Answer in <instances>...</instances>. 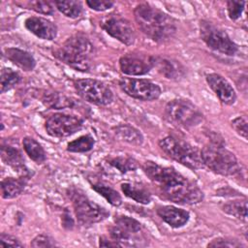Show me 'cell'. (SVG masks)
<instances>
[{"label": "cell", "instance_id": "obj_1", "mask_svg": "<svg viewBox=\"0 0 248 248\" xmlns=\"http://www.w3.org/2000/svg\"><path fill=\"white\" fill-rule=\"evenodd\" d=\"M142 170L158 195L167 201L178 204H195L203 199L200 187L172 167L146 161L142 164Z\"/></svg>", "mask_w": 248, "mask_h": 248}, {"label": "cell", "instance_id": "obj_2", "mask_svg": "<svg viewBox=\"0 0 248 248\" xmlns=\"http://www.w3.org/2000/svg\"><path fill=\"white\" fill-rule=\"evenodd\" d=\"M134 16L139 28L152 41L163 43L176 32V21L159 8L149 4L140 3L136 6Z\"/></svg>", "mask_w": 248, "mask_h": 248}, {"label": "cell", "instance_id": "obj_3", "mask_svg": "<svg viewBox=\"0 0 248 248\" xmlns=\"http://www.w3.org/2000/svg\"><path fill=\"white\" fill-rule=\"evenodd\" d=\"M93 54L94 46L81 33L69 37L53 52V55L61 62L80 72H87L91 68Z\"/></svg>", "mask_w": 248, "mask_h": 248}, {"label": "cell", "instance_id": "obj_4", "mask_svg": "<svg viewBox=\"0 0 248 248\" xmlns=\"http://www.w3.org/2000/svg\"><path fill=\"white\" fill-rule=\"evenodd\" d=\"M203 166L221 175H234L239 171V165L232 152L218 142L206 144L201 150Z\"/></svg>", "mask_w": 248, "mask_h": 248}, {"label": "cell", "instance_id": "obj_5", "mask_svg": "<svg viewBox=\"0 0 248 248\" xmlns=\"http://www.w3.org/2000/svg\"><path fill=\"white\" fill-rule=\"evenodd\" d=\"M158 144L170 158L191 170H199L203 167L201 151L179 138L167 136L160 140Z\"/></svg>", "mask_w": 248, "mask_h": 248}, {"label": "cell", "instance_id": "obj_6", "mask_svg": "<svg viewBox=\"0 0 248 248\" xmlns=\"http://www.w3.org/2000/svg\"><path fill=\"white\" fill-rule=\"evenodd\" d=\"M114 224L108 228L110 238L121 246H144L145 236L141 224L126 215H115Z\"/></svg>", "mask_w": 248, "mask_h": 248}, {"label": "cell", "instance_id": "obj_7", "mask_svg": "<svg viewBox=\"0 0 248 248\" xmlns=\"http://www.w3.org/2000/svg\"><path fill=\"white\" fill-rule=\"evenodd\" d=\"M68 195L72 201L77 220L81 226H91L109 216V212L105 207L91 201L81 190L72 188Z\"/></svg>", "mask_w": 248, "mask_h": 248}, {"label": "cell", "instance_id": "obj_8", "mask_svg": "<svg viewBox=\"0 0 248 248\" xmlns=\"http://www.w3.org/2000/svg\"><path fill=\"white\" fill-rule=\"evenodd\" d=\"M167 118L174 125L189 129L198 126L203 119L200 108L187 99H173L165 108Z\"/></svg>", "mask_w": 248, "mask_h": 248}, {"label": "cell", "instance_id": "obj_9", "mask_svg": "<svg viewBox=\"0 0 248 248\" xmlns=\"http://www.w3.org/2000/svg\"><path fill=\"white\" fill-rule=\"evenodd\" d=\"M200 35L209 48L222 54L233 56L239 50L238 46L230 38L228 33L209 20L202 19L200 21Z\"/></svg>", "mask_w": 248, "mask_h": 248}, {"label": "cell", "instance_id": "obj_10", "mask_svg": "<svg viewBox=\"0 0 248 248\" xmlns=\"http://www.w3.org/2000/svg\"><path fill=\"white\" fill-rule=\"evenodd\" d=\"M74 85L78 94L88 103L98 106H108L113 101L111 89L101 80L81 78L77 79Z\"/></svg>", "mask_w": 248, "mask_h": 248}, {"label": "cell", "instance_id": "obj_11", "mask_svg": "<svg viewBox=\"0 0 248 248\" xmlns=\"http://www.w3.org/2000/svg\"><path fill=\"white\" fill-rule=\"evenodd\" d=\"M83 119L76 114L55 112L47 117L45 123L46 133L53 138H67L81 130Z\"/></svg>", "mask_w": 248, "mask_h": 248}, {"label": "cell", "instance_id": "obj_12", "mask_svg": "<svg viewBox=\"0 0 248 248\" xmlns=\"http://www.w3.org/2000/svg\"><path fill=\"white\" fill-rule=\"evenodd\" d=\"M119 87L128 96L141 101L157 100L162 93L158 84L145 78H122L119 79Z\"/></svg>", "mask_w": 248, "mask_h": 248}, {"label": "cell", "instance_id": "obj_13", "mask_svg": "<svg viewBox=\"0 0 248 248\" xmlns=\"http://www.w3.org/2000/svg\"><path fill=\"white\" fill-rule=\"evenodd\" d=\"M155 57L146 53L130 52L119 59V67L123 74L128 76H143L154 68Z\"/></svg>", "mask_w": 248, "mask_h": 248}, {"label": "cell", "instance_id": "obj_14", "mask_svg": "<svg viewBox=\"0 0 248 248\" xmlns=\"http://www.w3.org/2000/svg\"><path fill=\"white\" fill-rule=\"evenodd\" d=\"M100 26L112 38L118 40L126 46L134 44L136 35L130 22L118 16H110L105 17Z\"/></svg>", "mask_w": 248, "mask_h": 248}, {"label": "cell", "instance_id": "obj_15", "mask_svg": "<svg viewBox=\"0 0 248 248\" xmlns=\"http://www.w3.org/2000/svg\"><path fill=\"white\" fill-rule=\"evenodd\" d=\"M206 82L219 100L225 105H232L236 100V93L232 84L221 75L211 73L206 75Z\"/></svg>", "mask_w": 248, "mask_h": 248}, {"label": "cell", "instance_id": "obj_16", "mask_svg": "<svg viewBox=\"0 0 248 248\" xmlns=\"http://www.w3.org/2000/svg\"><path fill=\"white\" fill-rule=\"evenodd\" d=\"M24 25L32 34L43 40L51 41L57 36L56 24L42 16L27 17Z\"/></svg>", "mask_w": 248, "mask_h": 248}, {"label": "cell", "instance_id": "obj_17", "mask_svg": "<svg viewBox=\"0 0 248 248\" xmlns=\"http://www.w3.org/2000/svg\"><path fill=\"white\" fill-rule=\"evenodd\" d=\"M156 211L165 223L174 229L185 226L190 219V213L187 210L173 205H162Z\"/></svg>", "mask_w": 248, "mask_h": 248}, {"label": "cell", "instance_id": "obj_18", "mask_svg": "<svg viewBox=\"0 0 248 248\" xmlns=\"http://www.w3.org/2000/svg\"><path fill=\"white\" fill-rule=\"evenodd\" d=\"M1 158L2 161L11 167L15 171L23 176H31L29 169L25 165V160L21 152L16 148L9 144H2L1 146Z\"/></svg>", "mask_w": 248, "mask_h": 248}, {"label": "cell", "instance_id": "obj_19", "mask_svg": "<svg viewBox=\"0 0 248 248\" xmlns=\"http://www.w3.org/2000/svg\"><path fill=\"white\" fill-rule=\"evenodd\" d=\"M154 67L157 68V71L162 76L169 79L178 80L185 76V68L183 65L171 58L155 57Z\"/></svg>", "mask_w": 248, "mask_h": 248}, {"label": "cell", "instance_id": "obj_20", "mask_svg": "<svg viewBox=\"0 0 248 248\" xmlns=\"http://www.w3.org/2000/svg\"><path fill=\"white\" fill-rule=\"evenodd\" d=\"M4 56L12 63L24 71H32L36 67V60L28 51L17 47H8L4 49Z\"/></svg>", "mask_w": 248, "mask_h": 248}, {"label": "cell", "instance_id": "obj_21", "mask_svg": "<svg viewBox=\"0 0 248 248\" xmlns=\"http://www.w3.org/2000/svg\"><path fill=\"white\" fill-rule=\"evenodd\" d=\"M29 177L21 175L18 178L6 177L1 181V194L3 199H14L25 189Z\"/></svg>", "mask_w": 248, "mask_h": 248}, {"label": "cell", "instance_id": "obj_22", "mask_svg": "<svg viewBox=\"0 0 248 248\" xmlns=\"http://www.w3.org/2000/svg\"><path fill=\"white\" fill-rule=\"evenodd\" d=\"M120 188L127 198L139 203L148 204L151 202V193L149 190L139 183L124 182L120 185Z\"/></svg>", "mask_w": 248, "mask_h": 248}, {"label": "cell", "instance_id": "obj_23", "mask_svg": "<svg viewBox=\"0 0 248 248\" xmlns=\"http://www.w3.org/2000/svg\"><path fill=\"white\" fill-rule=\"evenodd\" d=\"M113 130L115 135L123 141L135 145H140L143 142V137L140 130L131 125L121 124L114 127Z\"/></svg>", "mask_w": 248, "mask_h": 248}, {"label": "cell", "instance_id": "obj_24", "mask_svg": "<svg viewBox=\"0 0 248 248\" xmlns=\"http://www.w3.org/2000/svg\"><path fill=\"white\" fill-rule=\"evenodd\" d=\"M22 145L28 157L37 164H43L46 159V154L43 146L33 138L25 137L22 140Z\"/></svg>", "mask_w": 248, "mask_h": 248}, {"label": "cell", "instance_id": "obj_25", "mask_svg": "<svg viewBox=\"0 0 248 248\" xmlns=\"http://www.w3.org/2000/svg\"><path fill=\"white\" fill-rule=\"evenodd\" d=\"M222 210L231 215L235 217L238 220L243 222H247V202L246 199L244 200H234L230 201L222 205Z\"/></svg>", "mask_w": 248, "mask_h": 248}, {"label": "cell", "instance_id": "obj_26", "mask_svg": "<svg viewBox=\"0 0 248 248\" xmlns=\"http://www.w3.org/2000/svg\"><path fill=\"white\" fill-rule=\"evenodd\" d=\"M54 5L56 9L62 13L65 16L70 18H78L82 13V2L81 1H55Z\"/></svg>", "mask_w": 248, "mask_h": 248}, {"label": "cell", "instance_id": "obj_27", "mask_svg": "<svg viewBox=\"0 0 248 248\" xmlns=\"http://www.w3.org/2000/svg\"><path fill=\"white\" fill-rule=\"evenodd\" d=\"M95 140L91 135H83L67 144V151L74 153H85L93 149Z\"/></svg>", "mask_w": 248, "mask_h": 248}, {"label": "cell", "instance_id": "obj_28", "mask_svg": "<svg viewBox=\"0 0 248 248\" xmlns=\"http://www.w3.org/2000/svg\"><path fill=\"white\" fill-rule=\"evenodd\" d=\"M108 164L116 169L121 173H126L129 171H133L138 169V162L132 158L127 156H116L108 158Z\"/></svg>", "mask_w": 248, "mask_h": 248}, {"label": "cell", "instance_id": "obj_29", "mask_svg": "<svg viewBox=\"0 0 248 248\" xmlns=\"http://www.w3.org/2000/svg\"><path fill=\"white\" fill-rule=\"evenodd\" d=\"M91 187L98 194H100L102 197H104L111 205L119 206L122 203L121 196L118 194V192H116L111 187H109L104 183H101V182L92 183Z\"/></svg>", "mask_w": 248, "mask_h": 248}, {"label": "cell", "instance_id": "obj_30", "mask_svg": "<svg viewBox=\"0 0 248 248\" xmlns=\"http://www.w3.org/2000/svg\"><path fill=\"white\" fill-rule=\"evenodd\" d=\"M21 81L20 75L11 68L3 67L1 70V93L12 89Z\"/></svg>", "mask_w": 248, "mask_h": 248}, {"label": "cell", "instance_id": "obj_31", "mask_svg": "<svg viewBox=\"0 0 248 248\" xmlns=\"http://www.w3.org/2000/svg\"><path fill=\"white\" fill-rule=\"evenodd\" d=\"M26 4L28 9H31L39 14L50 16V15H53L54 13V3L50 1L37 0V1H29Z\"/></svg>", "mask_w": 248, "mask_h": 248}, {"label": "cell", "instance_id": "obj_32", "mask_svg": "<svg viewBox=\"0 0 248 248\" xmlns=\"http://www.w3.org/2000/svg\"><path fill=\"white\" fill-rule=\"evenodd\" d=\"M245 1L230 0L227 2L228 16L232 20H237L241 17V15L245 9Z\"/></svg>", "mask_w": 248, "mask_h": 248}, {"label": "cell", "instance_id": "obj_33", "mask_svg": "<svg viewBox=\"0 0 248 248\" xmlns=\"http://www.w3.org/2000/svg\"><path fill=\"white\" fill-rule=\"evenodd\" d=\"M207 247H244V245L234 238L230 237H217L211 240Z\"/></svg>", "mask_w": 248, "mask_h": 248}, {"label": "cell", "instance_id": "obj_34", "mask_svg": "<svg viewBox=\"0 0 248 248\" xmlns=\"http://www.w3.org/2000/svg\"><path fill=\"white\" fill-rule=\"evenodd\" d=\"M232 127L233 128V130L243 139H247V133H248V129H247V119L246 117L243 116H238L236 118H234L232 121Z\"/></svg>", "mask_w": 248, "mask_h": 248}, {"label": "cell", "instance_id": "obj_35", "mask_svg": "<svg viewBox=\"0 0 248 248\" xmlns=\"http://www.w3.org/2000/svg\"><path fill=\"white\" fill-rule=\"evenodd\" d=\"M30 245L32 247H54L57 244L54 239L46 234H39L33 238Z\"/></svg>", "mask_w": 248, "mask_h": 248}, {"label": "cell", "instance_id": "obj_36", "mask_svg": "<svg viewBox=\"0 0 248 248\" xmlns=\"http://www.w3.org/2000/svg\"><path fill=\"white\" fill-rule=\"evenodd\" d=\"M85 3L90 9L96 12H104V11L109 10L114 5L113 1H106V0H87Z\"/></svg>", "mask_w": 248, "mask_h": 248}, {"label": "cell", "instance_id": "obj_37", "mask_svg": "<svg viewBox=\"0 0 248 248\" xmlns=\"http://www.w3.org/2000/svg\"><path fill=\"white\" fill-rule=\"evenodd\" d=\"M0 246L7 247V246H14V247H22V243L14 235L2 232L0 235Z\"/></svg>", "mask_w": 248, "mask_h": 248}, {"label": "cell", "instance_id": "obj_38", "mask_svg": "<svg viewBox=\"0 0 248 248\" xmlns=\"http://www.w3.org/2000/svg\"><path fill=\"white\" fill-rule=\"evenodd\" d=\"M99 246H101V247H116V246H119L120 247V245L116 241H114L112 238L108 239L106 236H101L100 237Z\"/></svg>", "mask_w": 248, "mask_h": 248}]
</instances>
